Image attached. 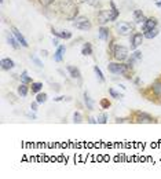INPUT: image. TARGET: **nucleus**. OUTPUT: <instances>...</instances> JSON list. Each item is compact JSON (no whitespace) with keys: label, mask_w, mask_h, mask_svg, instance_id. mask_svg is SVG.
I'll list each match as a JSON object with an SVG mask.
<instances>
[{"label":"nucleus","mask_w":161,"mask_h":179,"mask_svg":"<svg viewBox=\"0 0 161 179\" xmlns=\"http://www.w3.org/2000/svg\"><path fill=\"white\" fill-rule=\"evenodd\" d=\"M141 94L145 99L154 105L161 106V75L151 83L149 87H145L141 90Z\"/></svg>","instance_id":"1"},{"label":"nucleus","mask_w":161,"mask_h":179,"mask_svg":"<svg viewBox=\"0 0 161 179\" xmlns=\"http://www.w3.org/2000/svg\"><path fill=\"white\" fill-rule=\"evenodd\" d=\"M107 70L113 75H121L125 79L131 80L132 79V65H129L128 62L124 63V62H109L107 63Z\"/></svg>","instance_id":"2"},{"label":"nucleus","mask_w":161,"mask_h":179,"mask_svg":"<svg viewBox=\"0 0 161 179\" xmlns=\"http://www.w3.org/2000/svg\"><path fill=\"white\" fill-rule=\"evenodd\" d=\"M59 11H61L65 15V18L69 21H74L79 15V7L76 6L73 2H63V3H61Z\"/></svg>","instance_id":"3"},{"label":"nucleus","mask_w":161,"mask_h":179,"mask_svg":"<svg viewBox=\"0 0 161 179\" xmlns=\"http://www.w3.org/2000/svg\"><path fill=\"white\" fill-rule=\"evenodd\" d=\"M129 121L138 123V124H153V123H157V119L150 116V114L146 113V112L135 110V112H132L131 117H129Z\"/></svg>","instance_id":"4"},{"label":"nucleus","mask_w":161,"mask_h":179,"mask_svg":"<svg viewBox=\"0 0 161 179\" xmlns=\"http://www.w3.org/2000/svg\"><path fill=\"white\" fill-rule=\"evenodd\" d=\"M73 26L80 30H90L92 28V23H91V21L87 17H79V18H76L73 21Z\"/></svg>","instance_id":"5"},{"label":"nucleus","mask_w":161,"mask_h":179,"mask_svg":"<svg viewBox=\"0 0 161 179\" xmlns=\"http://www.w3.org/2000/svg\"><path fill=\"white\" fill-rule=\"evenodd\" d=\"M113 58L119 62H124L125 59H128V48L124 47V46L117 44L116 50H114V54H113Z\"/></svg>","instance_id":"6"},{"label":"nucleus","mask_w":161,"mask_h":179,"mask_svg":"<svg viewBox=\"0 0 161 179\" xmlns=\"http://www.w3.org/2000/svg\"><path fill=\"white\" fill-rule=\"evenodd\" d=\"M116 29H117V33L121 36H128L134 32V26L131 25L129 22H125V21H122V22L117 23L116 25Z\"/></svg>","instance_id":"7"},{"label":"nucleus","mask_w":161,"mask_h":179,"mask_svg":"<svg viewBox=\"0 0 161 179\" xmlns=\"http://www.w3.org/2000/svg\"><path fill=\"white\" fill-rule=\"evenodd\" d=\"M158 25V21L156 17H149V18H146V21L143 22V26H142V29H143V33L145 32H149V30H153L156 29Z\"/></svg>","instance_id":"8"},{"label":"nucleus","mask_w":161,"mask_h":179,"mask_svg":"<svg viewBox=\"0 0 161 179\" xmlns=\"http://www.w3.org/2000/svg\"><path fill=\"white\" fill-rule=\"evenodd\" d=\"M143 39H145V35H143V33L136 32V33L132 35V37H131V50L132 51H135V50L141 46L142 42H143Z\"/></svg>","instance_id":"9"},{"label":"nucleus","mask_w":161,"mask_h":179,"mask_svg":"<svg viewBox=\"0 0 161 179\" xmlns=\"http://www.w3.org/2000/svg\"><path fill=\"white\" fill-rule=\"evenodd\" d=\"M11 32H13V35L17 37V40L20 42V44L22 47H29V43H28V40L25 39V36L22 35V33L20 32V29L18 28H15V26H11Z\"/></svg>","instance_id":"10"},{"label":"nucleus","mask_w":161,"mask_h":179,"mask_svg":"<svg viewBox=\"0 0 161 179\" xmlns=\"http://www.w3.org/2000/svg\"><path fill=\"white\" fill-rule=\"evenodd\" d=\"M97 18H98V22L103 25V23L112 21V13H110V10H101L99 13H98Z\"/></svg>","instance_id":"11"},{"label":"nucleus","mask_w":161,"mask_h":179,"mask_svg":"<svg viewBox=\"0 0 161 179\" xmlns=\"http://www.w3.org/2000/svg\"><path fill=\"white\" fill-rule=\"evenodd\" d=\"M98 36H99V39L103 40V42H109V40H110V30H109V28L101 26L99 30H98Z\"/></svg>","instance_id":"12"},{"label":"nucleus","mask_w":161,"mask_h":179,"mask_svg":"<svg viewBox=\"0 0 161 179\" xmlns=\"http://www.w3.org/2000/svg\"><path fill=\"white\" fill-rule=\"evenodd\" d=\"M51 33H52V36L58 37V39H65V40L72 39V32H69V30H62V32H57L55 29H52Z\"/></svg>","instance_id":"13"},{"label":"nucleus","mask_w":161,"mask_h":179,"mask_svg":"<svg viewBox=\"0 0 161 179\" xmlns=\"http://www.w3.org/2000/svg\"><path fill=\"white\" fill-rule=\"evenodd\" d=\"M7 42H8V44H10V46L13 47L14 50H18V48H20V46H21L20 42L17 40V37L13 35V32H11V33H10V32L7 33Z\"/></svg>","instance_id":"14"},{"label":"nucleus","mask_w":161,"mask_h":179,"mask_svg":"<svg viewBox=\"0 0 161 179\" xmlns=\"http://www.w3.org/2000/svg\"><path fill=\"white\" fill-rule=\"evenodd\" d=\"M65 51H66V47H65V46L57 47V51H55V54H54V61L55 62H62Z\"/></svg>","instance_id":"15"},{"label":"nucleus","mask_w":161,"mask_h":179,"mask_svg":"<svg viewBox=\"0 0 161 179\" xmlns=\"http://www.w3.org/2000/svg\"><path fill=\"white\" fill-rule=\"evenodd\" d=\"M66 69H68V72H69V75H70V77H73V79H79V80L81 79V72L79 70V68H76V66H72V65H68V66H66Z\"/></svg>","instance_id":"16"},{"label":"nucleus","mask_w":161,"mask_h":179,"mask_svg":"<svg viewBox=\"0 0 161 179\" xmlns=\"http://www.w3.org/2000/svg\"><path fill=\"white\" fill-rule=\"evenodd\" d=\"M14 66H15V63H14L13 59H10V58L2 59V69H3V70H11Z\"/></svg>","instance_id":"17"},{"label":"nucleus","mask_w":161,"mask_h":179,"mask_svg":"<svg viewBox=\"0 0 161 179\" xmlns=\"http://www.w3.org/2000/svg\"><path fill=\"white\" fill-rule=\"evenodd\" d=\"M132 17H134V21H135L136 23H141V22H145L146 21L145 14H143V11L142 10H135L134 11V14H132Z\"/></svg>","instance_id":"18"},{"label":"nucleus","mask_w":161,"mask_h":179,"mask_svg":"<svg viewBox=\"0 0 161 179\" xmlns=\"http://www.w3.org/2000/svg\"><path fill=\"white\" fill-rule=\"evenodd\" d=\"M84 103H85V106H87L88 110H94V101L91 99L90 94H88L87 91L84 92Z\"/></svg>","instance_id":"19"},{"label":"nucleus","mask_w":161,"mask_h":179,"mask_svg":"<svg viewBox=\"0 0 161 179\" xmlns=\"http://www.w3.org/2000/svg\"><path fill=\"white\" fill-rule=\"evenodd\" d=\"M110 13H112V21H116L117 18H119L120 11H119V8L116 7L114 2H110Z\"/></svg>","instance_id":"20"},{"label":"nucleus","mask_w":161,"mask_h":179,"mask_svg":"<svg viewBox=\"0 0 161 179\" xmlns=\"http://www.w3.org/2000/svg\"><path fill=\"white\" fill-rule=\"evenodd\" d=\"M81 54L83 55H91L92 54V46H91V43H84L83 44V47H81Z\"/></svg>","instance_id":"21"},{"label":"nucleus","mask_w":161,"mask_h":179,"mask_svg":"<svg viewBox=\"0 0 161 179\" xmlns=\"http://www.w3.org/2000/svg\"><path fill=\"white\" fill-rule=\"evenodd\" d=\"M30 90H32L33 94H39V92L43 90V83H40V82H33L32 84H30Z\"/></svg>","instance_id":"22"},{"label":"nucleus","mask_w":161,"mask_h":179,"mask_svg":"<svg viewBox=\"0 0 161 179\" xmlns=\"http://www.w3.org/2000/svg\"><path fill=\"white\" fill-rule=\"evenodd\" d=\"M28 92H29V85L25 84V83H22V84L18 87V95H21V97H26Z\"/></svg>","instance_id":"23"},{"label":"nucleus","mask_w":161,"mask_h":179,"mask_svg":"<svg viewBox=\"0 0 161 179\" xmlns=\"http://www.w3.org/2000/svg\"><path fill=\"white\" fill-rule=\"evenodd\" d=\"M139 59H142V52L141 51H134V54L131 55V58L128 59V63L129 65H134L135 61H139Z\"/></svg>","instance_id":"24"},{"label":"nucleus","mask_w":161,"mask_h":179,"mask_svg":"<svg viewBox=\"0 0 161 179\" xmlns=\"http://www.w3.org/2000/svg\"><path fill=\"white\" fill-rule=\"evenodd\" d=\"M116 42L113 39H110V42H109V47H107V55L109 57H112L113 58V54H114V50H116Z\"/></svg>","instance_id":"25"},{"label":"nucleus","mask_w":161,"mask_h":179,"mask_svg":"<svg viewBox=\"0 0 161 179\" xmlns=\"http://www.w3.org/2000/svg\"><path fill=\"white\" fill-rule=\"evenodd\" d=\"M21 82L25 83V84H32V77H29V75H28V72L23 70L22 73H21Z\"/></svg>","instance_id":"26"},{"label":"nucleus","mask_w":161,"mask_h":179,"mask_svg":"<svg viewBox=\"0 0 161 179\" xmlns=\"http://www.w3.org/2000/svg\"><path fill=\"white\" fill-rule=\"evenodd\" d=\"M94 72H95V75H97V79L99 80L101 83H105V76H103L102 70H101L98 66H94Z\"/></svg>","instance_id":"27"},{"label":"nucleus","mask_w":161,"mask_h":179,"mask_svg":"<svg viewBox=\"0 0 161 179\" xmlns=\"http://www.w3.org/2000/svg\"><path fill=\"white\" fill-rule=\"evenodd\" d=\"M36 101L39 102L40 105L44 103V102L47 101V94H45V92H39V94L36 95Z\"/></svg>","instance_id":"28"},{"label":"nucleus","mask_w":161,"mask_h":179,"mask_svg":"<svg viewBox=\"0 0 161 179\" xmlns=\"http://www.w3.org/2000/svg\"><path fill=\"white\" fill-rule=\"evenodd\" d=\"M143 35H145V37H146V39H154L156 36L158 35V30H157V28H156V29H153V30H149V32H145Z\"/></svg>","instance_id":"29"},{"label":"nucleus","mask_w":161,"mask_h":179,"mask_svg":"<svg viewBox=\"0 0 161 179\" xmlns=\"http://www.w3.org/2000/svg\"><path fill=\"white\" fill-rule=\"evenodd\" d=\"M99 105H101V107H102V109H109L112 103H110V101L107 99V98H102V99H101V102H99Z\"/></svg>","instance_id":"30"},{"label":"nucleus","mask_w":161,"mask_h":179,"mask_svg":"<svg viewBox=\"0 0 161 179\" xmlns=\"http://www.w3.org/2000/svg\"><path fill=\"white\" fill-rule=\"evenodd\" d=\"M107 119H109V114H107V113H102L101 116H98V123H99V124H106Z\"/></svg>","instance_id":"31"},{"label":"nucleus","mask_w":161,"mask_h":179,"mask_svg":"<svg viewBox=\"0 0 161 179\" xmlns=\"http://www.w3.org/2000/svg\"><path fill=\"white\" fill-rule=\"evenodd\" d=\"M109 94L112 95V98H114V99H121V98H122V95L119 94L114 88H109Z\"/></svg>","instance_id":"32"},{"label":"nucleus","mask_w":161,"mask_h":179,"mask_svg":"<svg viewBox=\"0 0 161 179\" xmlns=\"http://www.w3.org/2000/svg\"><path fill=\"white\" fill-rule=\"evenodd\" d=\"M73 121H74V123H81V121H83V116H81L80 112H74V114H73Z\"/></svg>","instance_id":"33"},{"label":"nucleus","mask_w":161,"mask_h":179,"mask_svg":"<svg viewBox=\"0 0 161 179\" xmlns=\"http://www.w3.org/2000/svg\"><path fill=\"white\" fill-rule=\"evenodd\" d=\"M40 3V6L42 7H50L52 3H54V0H37Z\"/></svg>","instance_id":"34"},{"label":"nucleus","mask_w":161,"mask_h":179,"mask_svg":"<svg viewBox=\"0 0 161 179\" xmlns=\"http://www.w3.org/2000/svg\"><path fill=\"white\" fill-rule=\"evenodd\" d=\"M32 61L35 62V63H36L37 66H39V68H43V62L40 61L39 58H36V57H32Z\"/></svg>","instance_id":"35"},{"label":"nucleus","mask_w":161,"mask_h":179,"mask_svg":"<svg viewBox=\"0 0 161 179\" xmlns=\"http://www.w3.org/2000/svg\"><path fill=\"white\" fill-rule=\"evenodd\" d=\"M39 102H37V101H35V102H32V103H30V109H32V110L33 112H36V110H37V107H39Z\"/></svg>","instance_id":"36"},{"label":"nucleus","mask_w":161,"mask_h":179,"mask_svg":"<svg viewBox=\"0 0 161 179\" xmlns=\"http://www.w3.org/2000/svg\"><path fill=\"white\" fill-rule=\"evenodd\" d=\"M52 44H54L55 47H59V40H58V37H57V39H52Z\"/></svg>","instance_id":"37"},{"label":"nucleus","mask_w":161,"mask_h":179,"mask_svg":"<svg viewBox=\"0 0 161 179\" xmlns=\"http://www.w3.org/2000/svg\"><path fill=\"white\" fill-rule=\"evenodd\" d=\"M87 3L91 4V6H95V4L98 3V0H87Z\"/></svg>","instance_id":"38"},{"label":"nucleus","mask_w":161,"mask_h":179,"mask_svg":"<svg viewBox=\"0 0 161 179\" xmlns=\"http://www.w3.org/2000/svg\"><path fill=\"white\" fill-rule=\"evenodd\" d=\"M88 121H90L91 124H97V123H98V120H95L94 117H90V119H88Z\"/></svg>","instance_id":"39"},{"label":"nucleus","mask_w":161,"mask_h":179,"mask_svg":"<svg viewBox=\"0 0 161 179\" xmlns=\"http://www.w3.org/2000/svg\"><path fill=\"white\" fill-rule=\"evenodd\" d=\"M63 98H65V97H58V98H55V101H57V102H58V101H62Z\"/></svg>","instance_id":"40"},{"label":"nucleus","mask_w":161,"mask_h":179,"mask_svg":"<svg viewBox=\"0 0 161 179\" xmlns=\"http://www.w3.org/2000/svg\"><path fill=\"white\" fill-rule=\"evenodd\" d=\"M156 4H157L158 7H161V0H157V2H156Z\"/></svg>","instance_id":"41"},{"label":"nucleus","mask_w":161,"mask_h":179,"mask_svg":"<svg viewBox=\"0 0 161 179\" xmlns=\"http://www.w3.org/2000/svg\"><path fill=\"white\" fill-rule=\"evenodd\" d=\"M0 2H2V3H3V2H4V0H0Z\"/></svg>","instance_id":"42"}]
</instances>
